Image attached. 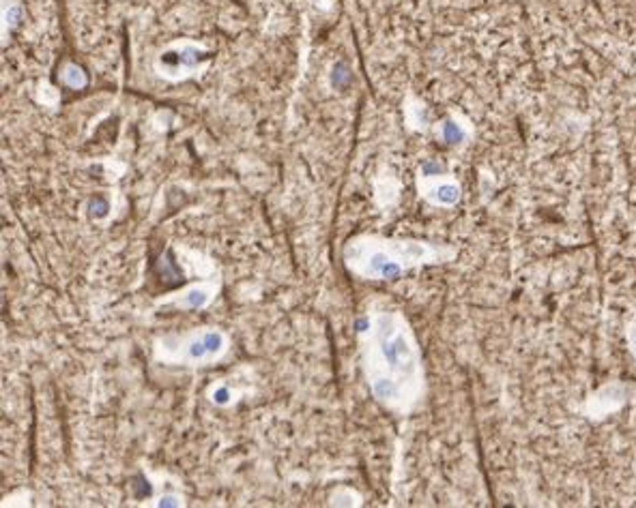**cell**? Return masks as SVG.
Wrapping results in <instances>:
<instances>
[{"label":"cell","instance_id":"obj_1","mask_svg":"<svg viewBox=\"0 0 636 508\" xmlns=\"http://www.w3.org/2000/svg\"><path fill=\"white\" fill-rule=\"evenodd\" d=\"M443 137H445L449 144H456V142H460L462 137H465V133H462V129H460L458 125L445 123V127H443Z\"/></svg>","mask_w":636,"mask_h":508},{"label":"cell","instance_id":"obj_2","mask_svg":"<svg viewBox=\"0 0 636 508\" xmlns=\"http://www.w3.org/2000/svg\"><path fill=\"white\" fill-rule=\"evenodd\" d=\"M205 345H207V350L211 352V354H215V352H219V348H222V335H217V333H209V335H205Z\"/></svg>","mask_w":636,"mask_h":508},{"label":"cell","instance_id":"obj_3","mask_svg":"<svg viewBox=\"0 0 636 508\" xmlns=\"http://www.w3.org/2000/svg\"><path fill=\"white\" fill-rule=\"evenodd\" d=\"M91 208H93V213H97V217H103L108 213V202L103 197H95L91 202Z\"/></svg>","mask_w":636,"mask_h":508},{"label":"cell","instance_id":"obj_4","mask_svg":"<svg viewBox=\"0 0 636 508\" xmlns=\"http://www.w3.org/2000/svg\"><path fill=\"white\" fill-rule=\"evenodd\" d=\"M344 80H351V75H349V71H346V67L344 65H338L335 69H333V84H342Z\"/></svg>","mask_w":636,"mask_h":508},{"label":"cell","instance_id":"obj_5","mask_svg":"<svg viewBox=\"0 0 636 508\" xmlns=\"http://www.w3.org/2000/svg\"><path fill=\"white\" fill-rule=\"evenodd\" d=\"M205 352H209L207 345H205V341H196V343H191L189 354H191L194 358H202V356H205Z\"/></svg>","mask_w":636,"mask_h":508},{"label":"cell","instance_id":"obj_6","mask_svg":"<svg viewBox=\"0 0 636 508\" xmlns=\"http://www.w3.org/2000/svg\"><path fill=\"white\" fill-rule=\"evenodd\" d=\"M456 193H458V191H456L454 187H441V189H439V197H441L443 202H454V200H456Z\"/></svg>","mask_w":636,"mask_h":508},{"label":"cell","instance_id":"obj_7","mask_svg":"<svg viewBox=\"0 0 636 508\" xmlns=\"http://www.w3.org/2000/svg\"><path fill=\"white\" fill-rule=\"evenodd\" d=\"M205 301H207V296L202 294V292H191V294H189V305H191V307L205 305Z\"/></svg>","mask_w":636,"mask_h":508},{"label":"cell","instance_id":"obj_8","mask_svg":"<svg viewBox=\"0 0 636 508\" xmlns=\"http://www.w3.org/2000/svg\"><path fill=\"white\" fill-rule=\"evenodd\" d=\"M213 397H215L217 403H226V401H228V391H226V388H222V391H217Z\"/></svg>","mask_w":636,"mask_h":508},{"label":"cell","instance_id":"obj_9","mask_svg":"<svg viewBox=\"0 0 636 508\" xmlns=\"http://www.w3.org/2000/svg\"><path fill=\"white\" fill-rule=\"evenodd\" d=\"M159 504H161V506H175V498H164Z\"/></svg>","mask_w":636,"mask_h":508},{"label":"cell","instance_id":"obj_10","mask_svg":"<svg viewBox=\"0 0 636 508\" xmlns=\"http://www.w3.org/2000/svg\"><path fill=\"white\" fill-rule=\"evenodd\" d=\"M634 354H636V348H634Z\"/></svg>","mask_w":636,"mask_h":508}]
</instances>
